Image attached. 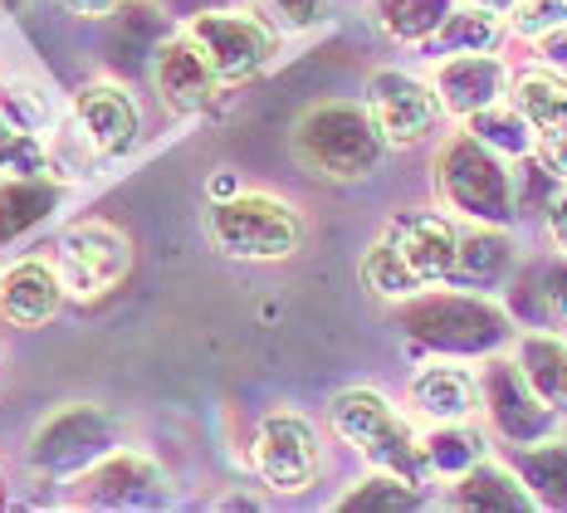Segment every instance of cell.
I'll use <instances>...</instances> for the list:
<instances>
[{"label":"cell","instance_id":"1","mask_svg":"<svg viewBox=\"0 0 567 513\" xmlns=\"http://www.w3.org/2000/svg\"><path fill=\"white\" fill-rule=\"evenodd\" d=\"M293 157L309 166L313 176L328 182H362L386 157V137L368 113V103H313L309 113L293 123Z\"/></svg>","mask_w":567,"mask_h":513},{"label":"cell","instance_id":"2","mask_svg":"<svg viewBox=\"0 0 567 513\" xmlns=\"http://www.w3.org/2000/svg\"><path fill=\"white\" fill-rule=\"evenodd\" d=\"M328 425L342 445H352L372 470H386V474H401L411 484H425L431 480V464H425V445L421 435L411 431V421L396 411L382 391L372 387H348L328 401Z\"/></svg>","mask_w":567,"mask_h":513},{"label":"cell","instance_id":"3","mask_svg":"<svg viewBox=\"0 0 567 513\" xmlns=\"http://www.w3.org/2000/svg\"><path fill=\"white\" fill-rule=\"evenodd\" d=\"M509 157H499L494 147L470 133H455L435 152V191L441 201L465 216L470 225H514L518 220V186L509 176Z\"/></svg>","mask_w":567,"mask_h":513},{"label":"cell","instance_id":"4","mask_svg":"<svg viewBox=\"0 0 567 513\" xmlns=\"http://www.w3.org/2000/svg\"><path fill=\"white\" fill-rule=\"evenodd\" d=\"M206 240L216 255L240 259V265H275L299 249L303 220L289 201L269 196V191H235V196L210 201Z\"/></svg>","mask_w":567,"mask_h":513},{"label":"cell","instance_id":"5","mask_svg":"<svg viewBox=\"0 0 567 513\" xmlns=\"http://www.w3.org/2000/svg\"><path fill=\"white\" fill-rule=\"evenodd\" d=\"M401 328L431 352H489L509 338V314L484 294H416L401 304Z\"/></svg>","mask_w":567,"mask_h":513},{"label":"cell","instance_id":"6","mask_svg":"<svg viewBox=\"0 0 567 513\" xmlns=\"http://www.w3.org/2000/svg\"><path fill=\"white\" fill-rule=\"evenodd\" d=\"M54 269L74 298H99L127 279V269H133V240L109 220H79L59 235Z\"/></svg>","mask_w":567,"mask_h":513},{"label":"cell","instance_id":"7","mask_svg":"<svg viewBox=\"0 0 567 513\" xmlns=\"http://www.w3.org/2000/svg\"><path fill=\"white\" fill-rule=\"evenodd\" d=\"M250 464L259 480H265V489H275V494H303L318 480V470H323V445H318L313 421L299 411H269L255 425Z\"/></svg>","mask_w":567,"mask_h":513},{"label":"cell","instance_id":"8","mask_svg":"<svg viewBox=\"0 0 567 513\" xmlns=\"http://www.w3.org/2000/svg\"><path fill=\"white\" fill-rule=\"evenodd\" d=\"M117 450V415L103 406H64L34 431L30 464L44 474H84L89 464Z\"/></svg>","mask_w":567,"mask_h":513},{"label":"cell","instance_id":"9","mask_svg":"<svg viewBox=\"0 0 567 513\" xmlns=\"http://www.w3.org/2000/svg\"><path fill=\"white\" fill-rule=\"evenodd\" d=\"M192 40L210 54L220 83H245L275 59V25L250 10H196L186 20Z\"/></svg>","mask_w":567,"mask_h":513},{"label":"cell","instance_id":"10","mask_svg":"<svg viewBox=\"0 0 567 513\" xmlns=\"http://www.w3.org/2000/svg\"><path fill=\"white\" fill-rule=\"evenodd\" d=\"M368 113L382 127L386 147H416L441 127L445 103L435 83L406 74V69H377L368 79Z\"/></svg>","mask_w":567,"mask_h":513},{"label":"cell","instance_id":"11","mask_svg":"<svg viewBox=\"0 0 567 513\" xmlns=\"http://www.w3.org/2000/svg\"><path fill=\"white\" fill-rule=\"evenodd\" d=\"M74 504L84 509H152L167 504V474L133 450H113L84 474H74Z\"/></svg>","mask_w":567,"mask_h":513},{"label":"cell","instance_id":"12","mask_svg":"<svg viewBox=\"0 0 567 513\" xmlns=\"http://www.w3.org/2000/svg\"><path fill=\"white\" fill-rule=\"evenodd\" d=\"M480 401H484V411H489L494 431L509 435L514 445H538V440L553 431V421H558V415L534 397V387L524 381L514 357H494L480 372Z\"/></svg>","mask_w":567,"mask_h":513},{"label":"cell","instance_id":"13","mask_svg":"<svg viewBox=\"0 0 567 513\" xmlns=\"http://www.w3.org/2000/svg\"><path fill=\"white\" fill-rule=\"evenodd\" d=\"M152 83H157L162 103L172 113H200L220 89V74L210 64V54L192 40V30L172 34V40L157 44V59H152Z\"/></svg>","mask_w":567,"mask_h":513},{"label":"cell","instance_id":"14","mask_svg":"<svg viewBox=\"0 0 567 513\" xmlns=\"http://www.w3.org/2000/svg\"><path fill=\"white\" fill-rule=\"evenodd\" d=\"M382 235L401 249V255H406V265L425 279V289H431V284L455 279L460 225L451 216H441V211H401V216L386 220Z\"/></svg>","mask_w":567,"mask_h":513},{"label":"cell","instance_id":"15","mask_svg":"<svg viewBox=\"0 0 567 513\" xmlns=\"http://www.w3.org/2000/svg\"><path fill=\"white\" fill-rule=\"evenodd\" d=\"M509 79L514 74L494 54H445L431 74L435 93L445 103V117H460V123L509 99Z\"/></svg>","mask_w":567,"mask_h":513},{"label":"cell","instance_id":"16","mask_svg":"<svg viewBox=\"0 0 567 513\" xmlns=\"http://www.w3.org/2000/svg\"><path fill=\"white\" fill-rule=\"evenodd\" d=\"M74 123L84 127V137L99 147V157H123V152H133V142L142 133V113L123 83H84L74 99Z\"/></svg>","mask_w":567,"mask_h":513},{"label":"cell","instance_id":"17","mask_svg":"<svg viewBox=\"0 0 567 513\" xmlns=\"http://www.w3.org/2000/svg\"><path fill=\"white\" fill-rule=\"evenodd\" d=\"M64 279H59L54 265H44V259H20V265H10L0 274V324L10 328H44L59 318V308H64Z\"/></svg>","mask_w":567,"mask_h":513},{"label":"cell","instance_id":"18","mask_svg":"<svg viewBox=\"0 0 567 513\" xmlns=\"http://www.w3.org/2000/svg\"><path fill=\"white\" fill-rule=\"evenodd\" d=\"M411 411L425 425L475 421L480 411V377L465 372L460 362H431L411 377Z\"/></svg>","mask_w":567,"mask_h":513},{"label":"cell","instance_id":"19","mask_svg":"<svg viewBox=\"0 0 567 513\" xmlns=\"http://www.w3.org/2000/svg\"><path fill=\"white\" fill-rule=\"evenodd\" d=\"M514 362L528 387H534V397L548 406L553 415H567V338L563 332H548V328L518 332Z\"/></svg>","mask_w":567,"mask_h":513},{"label":"cell","instance_id":"20","mask_svg":"<svg viewBox=\"0 0 567 513\" xmlns=\"http://www.w3.org/2000/svg\"><path fill=\"white\" fill-rule=\"evenodd\" d=\"M59 201H64V186L54 176H10L0 186V245H16L20 235L40 230L59 211Z\"/></svg>","mask_w":567,"mask_h":513},{"label":"cell","instance_id":"21","mask_svg":"<svg viewBox=\"0 0 567 513\" xmlns=\"http://www.w3.org/2000/svg\"><path fill=\"white\" fill-rule=\"evenodd\" d=\"M504 34H509V16H504V10L465 6V10H455V16L445 20L441 34H435L425 50L441 54V59L445 54H494Z\"/></svg>","mask_w":567,"mask_h":513},{"label":"cell","instance_id":"22","mask_svg":"<svg viewBox=\"0 0 567 513\" xmlns=\"http://www.w3.org/2000/svg\"><path fill=\"white\" fill-rule=\"evenodd\" d=\"M455 504L460 509H534V489L528 480H518L514 470L494 460H480L475 470H465L455 480Z\"/></svg>","mask_w":567,"mask_h":513},{"label":"cell","instance_id":"23","mask_svg":"<svg viewBox=\"0 0 567 513\" xmlns=\"http://www.w3.org/2000/svg\"><path fill=\"white\" fill-rule=\"evenodd\" d=\"M372 16L386 40L396 44H431L441 25L455 16V0H372Z\"/></svg>","mask_w":567,"mask_h":513},{"label":"cell","instance_id":"24","mask_svg":"<svg viewBox=\"0 0 567 513\" xmlns=\"http://www.w3.org/2000/svg\"><path fill=\"white\" fill-rule=\"evenodd\" d=\"M425 445V464H431V474H441V480H460L465 470H475L480 460H489V440L484 431H475L470 421H451V425H431V431L421 435Z\"/></svg>","mask_w":567,"mask_h":513},{"label":"cell","instance_id":"25","mask_svg":"<svg viewBox=\"0 0 567 513\" xmlns=\"http://www.w3.org/2000/svg\"><path fill=\"white\" fill-rule=\"evenodd\" d=\"M0 117H6L20 137H34V142H50L59 133V109H54L50 89L30 83V79L0 83Z\"/></svg>","mask_w":567,"mask_h":513},{"label":"cell","instance_id":"26","mask_svg":"<svg viewBox=\"0 0 567 513\" xmlns=\"http://www.w3.org/2000/svg\"><path fill=\"white\" fill-rule=\"evenodd\" d=\"M509 240L504 225H470L460 230V259H455V279L465 284H494L509 274Z\"/></svg>","mask_w":567,"mask_h":513},{"label":"cell","instance_id":"27","mask_svg":"<svg viewBox=\"0 0 567 513\" xmlns=\"http://www.w3.org/2000/svg\"><path fill=\"white\" fill-rule=\"evenodd\" d=\"M358 274H362V284H368L377 298H386V304H406V298H416L425 289V279L406 265V255H401V249L386 240V235L368 249V255H362V269Z\"/></svg>","mask_w":567,"mask_h":513},{"label":"cell","instance_id":"28","mask_svg":"<svg viewBox=\"0 0 567 513\" xmlns=\"http://www.w3.org/2000/svg\"><path fill=\"white\" fill-rule=\"evenodd\" d=\"M465 127L484 142V147L499 152V157H534L538 133H534V123H528V117L518 113L509 99L494 103V109H484V113H475V117H465Z\"/></svg>","mask_w":567,"mask_h":513},{"label":"cell","instance_id":"29","mask_svg":"<svg viewBox=\"0 0 567 513\" xmlns=\"http://www.w3.org/2000/svg\"><path fill=\"white\" fill-rule=\"evenodd\" d=\"M416 504V484L401 480V474L377 470L372 480H362L352 494H342L338 509H411Z\"/></svg>","mask_w":567,"mask_h":513},{"label":"cell","instance_id":"30","mask_svg":"<svg viewBox=\"0 0 567 513\" xmlns=\"http://www.w3.org/2000/svg\"><path fill=\"white\" fill-rule=\"evenodd\" d=\"M567 25V0H514L509 6V34L518 40H543V34Z\"/></svg>","mask_w":567,"mask_h":513},{"label":"cell","instance_id":"31","mask_svg":"<svg viewBox=\"0 0 567 513\" xmlns=\"http://www.w3.org/2000/svg\"><path fill=\"white\" fill-rule=\"evenodd\" d=\"M534 289H538V314L548 318L553 328L567 332V255L538 269V284H534Z\"/></svg>","mask_w":567,"mask_h":513},{"label":"cell","instance_id":"32","mask_svg":"<svg viewBox=\"0 0 567 513\" xmlns=\"http://www.w3.org/2000/svg\"><path fill=\"white\" fill-rule=\"evenodd\" d=\"M534 162L553 176V182H567V117L538 133V142H534Z\"/></svg>","mask_w":567,"mask_h":513},{"label":"cell","instance_id":"33","mask_svg":"<svg viewBox=\"0 0 567 513\" xmlns=\"http://www.w3.org/2000/svg\"><path fill=\"white\" fill-rule=\"evenodd\" d=\"M269 6V16H275V25L284 30H309L323 20V10H328V0H265Z\"/></svg>","mask_w":567,"mask_h":513},{"label":"cell","instance_id":"34","mask_svg":"<svg viewBox=\"0 0 567 513\" xmlns=\"http://www.w3.org/2000/svg\"><path fill=\"white\" fill-rule=\"evenodd\" d=\"M538 64L567 79V25H563V30H553V34H543V40H538Z\"/></svg>","mask_w":567,"mask_h":513},{"label":"cell","instance_id":"35","mask_svg":"<svg viewBox=\"0 0 567 513\" xmlns=\"http://www.w3.org/2000/svg\"><path fill=\"white\" fill-rule=\"evenodd\" d=\"M543 225H548V240L558 245V255H567V182L563 191L548 201V216H543Z\"/></svg>","mask_w":567,"mask_h":513},{"label":"cell","instance_id":"36","mask_svg":"<svg viewBox=\"0 0 567 513\" xmlns=\"http://www.w3.org/2000/svg\"><path fill=\"white\" fill-rule=\"evenodd\" d=\"M64 16H79V20H109L123 0H54Z\"/></svg>","mask_w":567,"mask_h":513},{"label":"cell","instance_id":"37","mask_svg":"<svg viewBox=\"0 0 567 513\" xmlns=\"http://www.w3.org/2000/svg\"><path fill=\"white\" fill-rule=\"evenodd\" d=\"M470 6H489V10H504V16H509L514 0H470Z\"/></svg>","mask_w":567,"mask_h":513},{"label":"cell","instance_id":"38","mask_svg":"<svg viewBox=\"0 0 567 513\" xmlns=\"http://www.w3.org/2000/svg\"><path fill=\"white\" fill-rule=\"evenodd\" d=\"M0 504H6V484H0Z\"/></svg>","mask_w":567,"mask_h":513},{"label":"cell","instance_id":"39","mask_svg":"<svg viewBox=\"0 0 567 513\" xmlns=\"http://www.w3.org/2000/svg\"><path fill=\"white\" fill-rule=\"evenodd\" d=\"M0 372H6V367H0Z\"/></svg>","mask_w":567,"mask_h":513}]
</instances>
